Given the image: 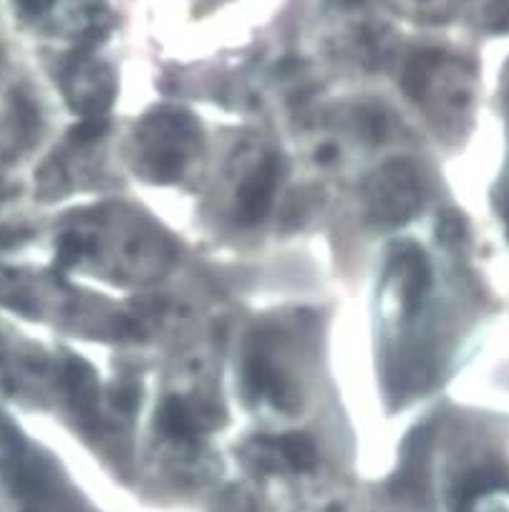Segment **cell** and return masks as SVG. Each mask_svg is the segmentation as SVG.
<instances>
[{
    "instance_id": "obj_1",
    "label": "cell",
    "mask_w": 509,
    "mask_h": 512,
    "mask_svg": "<svg viewBox=\"0 0 509 512\" xmlns=\"http://www.w3.org/2000/svg\"><path fill=\"white\" fill-rule=\"evenodd\" d=\"M144 167L154 182H174L184 172L189 149L197 142V124L187 111L162 109L147 117L139 132Z\"/></svg>"
},
{
    "instance_id": "obj_2",
    "label": "cell",
    "mask_w": 509,
    "mask_h": 512,
    "mask_svg": "<svg viewBox=\"0 0 509 512\" xmlns=\"http://www.w3.org/2000/svg\"><path fill=\"white\" fill-rule=\"evenodd\" d=\"M363 200H366V210L373 222L386 227L404 225L424 202L419 172L406 159H394L366 182Z\"/></svg>"
},
{
    "instance_id": "obj_3",
    "label": "cell",
    "mask_w": 509,
    "mask_h": 512,
    "mask_svg": "<svg viewBox=\"0 0 509 512\" xmlns=\"http://www.w3.org/2000/svg\"><path fill=\"white\" fill-rule=\"evenodd\" d=\"M275 185H278V162L275 159L260 164L242 182L240 192H237V220L242 225H252V222L263 220L265 212L270 210V202H273Z\"/></svg>"
},
{
    "instance_id": "obj_4",
    "label": "cell",
    "mask_w": 509,
    "mask_h": 512,
    "mask_svg": "<svg viewBox=\"0 0 509 512\" xmlns=\"http://www.w3.org/2000/svg\"><path fill=\"white\" fill-rule=\"evenodd\" d=\"M63 386L69 394L71 409L84 424L94 422L99 412V379L86 361L71 359L63 371Z\"/></svg>"
},
{
    "instance_id": "obj_5",
    "label": "cell",
    "mask_w": 509,
    "mask_h": 512,
    "mask_svg": "<svg viewBox=\"0 0 509 512\" xmlns=\"http://www.w3.org/2000/svg\"><path fill=\"white\" fill-rule=\"evenodd\" d=\"M260 442L273 449L275 457L295 472H308L318 465V449H315L313 439L300 432H288L273 439H260Z\"/></svg>"
},
{
    "instance_id": "obj_6",
    "label": "cell",
    "mask_w": 509,
    "mask_h": 512,
    "mask_svg": "<svg viewBox=\"0 0 509 512\" xmlns=\"http://www.w3.org/2000/svg\"><path fill=\"white\" fill-rule=\"evenodd\" d=\"M157 427L162 429L164 437L174 439V442L192 444L200 437V424H197L195 414L189 412V407L179 399H167L157 414Z\"/></svg>"
},
{
    "instance_id": "obj_7",
    "label": "cell",
    "mask_w": 509,
    "mask_h": 512,
    "mask_svg": "<svg viewBox=\"0 0 509 512\" xmlns=\"http://www.w3.org/2000/svg\"><path fill=\"white\" fill-rule=\"evenodd\" d=\"M86 248H89V245H86V240H81L79 235H63L61 243H58L56 265H61V268H71L74 263H79V258L84 255Z\"/></svg>"
},
{
    "instance_id": "obj_8",
    "label": "cell",
    "mask_w": 509,
    "mask_h": 512,
    "mask_svg": "<svg viewBox=\"0 0 509 512\" xmlns=\"http://www.w3.org/2000/svg\"><path fill=\"white\" fill-rule=\"evenodd\" d=\"M104 129H106L104 119H99V117L84 119L79 127H74L71 137H74L76 142H94V139H99L101 134H104Z\"/></svg>"
},
{
    "instance_id": "obj_9",
    "label": "cell",
    "mask_w": 509,
    "mask_h": 512,
    "mask_svg": "<svg viewBox=\"0 0 509 512\" xmlns=\"http://www.w3.org/2000/svg\"><path fill=\"white\" fill-rule=\"evenodd\" d=\"M31 238V233L26 230H16V227H0V248H13V245H21L23 240Z\"/></svg>"
},
{
    "instance_id": "obj_10",
    "label": "cell",
    "mask_w": 509,
    "mask_h": 512,
    "mask_svg": "<svg viewBox=\"0 0 509 512\" xmlns=\"http://www.w3.org/2000/svg\"><path fill=\"white\" fill-rule=\"evenodd\" d=\"M114 402L119 404V407L124 409V412H132V409L137 407V402H139L137 389H121V391H116Z\"/></svg>"
},
{
    "instance_id": "obj_11",
    "label": "cell",
    "mask_w": 509,
    "mask_h": 512,
    "mask_svg": "<svg viewBox=\"0 0 509 512\" xmlns=\"http://www.w3.org/2000/svg\"><path fill=\"white\" fill-rule=\"evenodd\" d=\"M18 3H21V8L26 13H41L51 6V0H18Z\"/></svg>"
}]
</instances>
